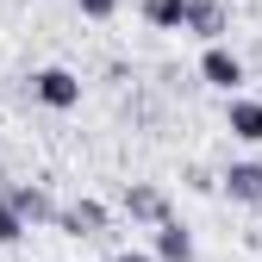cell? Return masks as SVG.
Here are the masks:
<instances>
[{
  "label": "cell",
  "instance_id": "1",
  "mask_svg": "<svg viewBox=\"0 0 262 262\" xmlns=\"http://www.w3.org/2000/svg\"><path fill=\"white\" fill-rule=\"evenodd\" d=\"M31 100L50 106V113H75L81 106V75L62 69V62H44V69L31 75Z\"/></svg>",
  "mask_w": 262,
  "mask_h": 262
},
{
  "label": "cell",
  "instance_id": "2",
  "mask_svg": "<svg viewBox=\"0 0 262 262\" xmlns=\"http://www.w3.org/2000/svg\"><path fill=\"white\" fill-rule=\"evenodd\" d=\"M200 81H206V88H219V94H237V88L250 81V62L219 38V44H206V50H200Z\"/></svg>",
  "mask_w": 262,
  "mask_h": 262
},
{
  "label": "cell",
  "instance_id": "3",
  "mask_svg": "<svg viewBox=\"0 0 262 262\" xmlns=\"http://www.w3.org/2000/svg\"><path fill=\"white\" fill-rule=\"evenodd\" d=\"M106 225H113V212H106L100 200H88V193L56 212V231H62V237H81V244H88V237H106Z\"/></svg>",
  "mask_w": 262,
  "mask_h": 262
},
{
  "label": "cell",
  "instance_id": "4",
  "mask_svg": "<svg viewBox=\"0 0 262 262\" xmlns=\"http://www.w3.org/2000/svg\"><path fill=\"white\" fill-rule=\"evenodd\" d=\"M119 206H125L131 225H162V219H175V212H169V193H162L156 181H125Z\"/></svg>",
  "mask_w": 262,
  "mask_h": 262
},
{
  "label": "cell",
  "instance_id": "5",
  "mask_svg": "<svg viewBox=\"0 0 262 262\" xmlns=\"http://www.w3.org/2000/svg\"><path fill=\"white\" fill-rule=\"evenodd\" d=\"M181 31H193L200 44H219L225 31H231V7H225V0H187V25Z\"/></svg>",
  "mask_w": 262,
  "mask_h": 262
},
{
  "label": "cell",
  "instance_id": "6",
  "mask_svg": "<svg viewBox=\"0 0 262 262\" xmlns=\"http://www.w3.org/2000/svg\"><path fill=\"white\" fill-rule=\"evenodd\" d=\"M225 131L244 144H262V100L256 94H225Z\"/></svg>",
  "mask_w": 262,
  "mask_h": 262
},
{
  "label": "cell",
  "instance_id": "7",
  "mask_svg": "<svg viewBox=\"0 0 262 262\" xmlns=\"http://www.w3.org/2000/svg\"><path fill=\"white\" fill-rule=\"evenodd\" d=\"M219 187L231 193L237 206H262V162H256V156H244V162H225Z\"/></svg>",
  "mask_w": 262,
  "mask_h": 262
},
{
  "label": "cell",
  "instance_id": "8",
  "mask_svg": "<svg viewBox=\"0 0 262 262\" xmlns=\"http://www.w3.org/2000/svg\"><path fill=\"white\" fill-rule=\"evenodd\" d=\"M0 193H7V200H13V206L25 212V225H56V212H62V206L50 200V193H44L38 181H7Z\"/></svg>",
  "mask_w": 262,
  "mask_h": 262
},
{
  "label": "cell",
  "instance_id": "9",
  "mask_svg": "<svg viewBox=\"0 0 262 262\" xmlns=\"http://www.w3.org/2000/svg\"><path fill=\"white\" fill-rule=\"evenodd\" d=\"M150 250H156V262H193V231L181 219H162V225H150Z\"/></svg>",
  "mask_w": 262,
  "mask_h": 262
},
{
  "label": "cell",
  "instance_id": "10",
  "mask_svg": "<svg viewBox=\"0 0 262 262\" xmlns=\"http://www.w3.org/2000/svg\"><path fill=\"white\" fill-rule=\"evenodd\" d=\"M138 19L150 31H181L187 25V0H138Z\"/></svg>",
  "mask_w": 262,
  "mask_h": 262
},
{
  "label": "cell",
  "instance_id": "11",
  "mask_svg": "<svg viewBox=\"0 0 262 262\" xmlns=\"http://www.w3.org/2000/svg\"><path fill=\"white\" fill-rule=\"evenodd\" d=\"M25 231H31V225H25V212H19V206L7 200V193H0V250H13V244H19Z\"/></svg>",
  "mask_w": 262,
  "mask_h": 262
},
{
  "label": "cell",
  "instance_id": "12",
  "mask_svg": "<svg viewBox=\"0 0 262 262\" xmlns=\"http://www.w3.org/2000/svg\"><path fill=\"white\" fill-rule=\"evenodd\" d=\"M75 7H81V19H113L119 0H75Z\"/></svg>",
  "mask_w": 262,
  "mask_h": 262
},
{
  "label": "cell",
  "instance_id": "13",
  "mask_svg": "<svg viewBox=\"0 0 262 262\" xmlns=\"http://www.w3.org/2000/svg\"><path fill=\"white\" fill-rule=\"evenodd\" d=\"M106 262H156V250H119V256H106Z\"/></svg>",
  "mask_w": 262,
  "mask_h": 262
}]
</instances>
